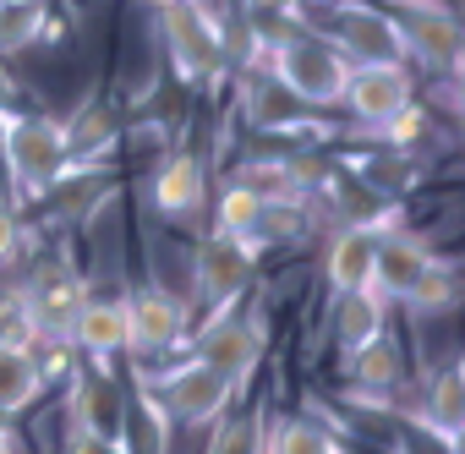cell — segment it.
<instances>
[{"instance_id":"obj_1","label":"cell","mask_w":465,"mask_h":454,"mask_svg":"<svg viewBox=\"0 0 465 454\" xmlns=\"http://www.w3.org/2000/svg\"><path fill=\"white\" fill-rule=\"evenodd\" d=\"M269 77L296 104H340L351 83V61L329 44V34L296 23L280 39H269Z\"/></svg>"},{"instance_id":"obj_2","label":"cell","mask_w":465,"mask_h":454,"mask_svg":"<svg viewBox=\"0 0 465 454\" xmlns=\"http://www.w3.org/2000/svg\"><path fill=\"white\" fill-rule=\"evenodd\" d=\"M0 164L12 197H50L66 170V137L50 115H0Z\"/></svg>"},{"instance_id":"obj_3","label":"cell","mask_w":465,"mask_h":454,"mask_svg":"<svg viewBox=\"0 0 465 454\" xmlns=\"http://www.w3.org/2000/svg\"><path fill=\"white\" fill-rule=\"evenodd\" d=\"M329 44L351 66H405V34L400 17L372 0H334L329 12Z\"/></svg>"},{"instance_id":"obj_4","label":"cell","mask_w":465,"mask_h":454,"mask_svg":"<svg viewBox=\"0 0 465 454\" xmlns=\"http://www.w3.org/2000/svg\"><path fill=\"white\" fill-rule=\"evenodd\" d=\"M203 367H213L230 389H247L258 361H263V318L258 312H219L203 334H197V356Z\"/></svg>"},{"instance_id":"obj_5","label":"cell","mask_w":465,"mask_h":454,"mask_svg":"<svg viewBox=\"0 0 465 454\" xmlns=\"http://www.w3.org/2000/svg\"><path fill=\"white\" fill-rule=\"evenodd\" d=\"M164 17V44H170V61L186 83H213L224 72V34L213 23V12L203 0H181V6L159 12Z\"/></svg>"},{"instance_id":"obj_6","label":"cell","mask_w":465,"mask_h":454,"mask_svg":"<svg viewBox=\"0 0 465 454\" xmlns=\"http://www.w3.org/2000/svg\"><path fill=\"white\" fill-rule=\"evenodd\" d=\"M258 274V252L236 236H224L213 231L208 242H197L192 252V291L208 301V307H230V301H242V291L252 285Z\"/></svg>"},{"instance_id":"obj_7","label":"cell","mask_w":465,"mask_h":454,"mask_svg":"<svg viewBox=\"0 0 465 454\" xmlns=\"http://www.w3.org/2000/svg\"><path fill=\"white\" fill-rule=\"evenodd\" d=\"M405 17H400V34H405V66L421 61L427 72L438 77H454L460 72V23L438 6V0H405Z\"/></svg>"},{"instance_id":"obj_8","label":"cell","mask_w":465,"mask_h":454,"mask_svg":"<svg viewBox=\"0 0 465 454\" xmlns=\"http://www.w3.org/2000/svg\"><path fill=\"white\" fill-rule=\"evenodd\" d=\"M340 104H351V115L367 126H389L416 104V77L411 66H351Z\"/></svg>"},{"instance_id":"obj_9","label":"cell","mask_w":465,"mask_h":454,"mask_svg":"<svg viewBox=\"0 0 465 454\" xmlns=\"http://www.w3.org/2000/svg\"><path fill=\"white\" fill-rule=\"evenodd\" d=\"M159 400H164V410H170L181 427H208V421H219V416L230 410L236 389H230L213 367L186 361V367H175V372L159 383Z\"/></svg>"},{"instance_id":"obj_10","label":"cell","mask_w":465,"mask_h":454,"mask_svg":"<svg viewBox=\"0 0 465 454\" xmlns=\"http://www.w3.org/2000/svg\"><path fill=\"white\" fill-rule=\"evenodd\" d=\"M186 340V301L148 285L137 296H126V350L148 356V350H170Z\"/></svg>"},{"instance_id":"obj_11","label":"cell","mask_w":465,"mask_h":454,"mask_svg":"<svg viewBox=\"0 0 465 454\" xmlns=\"http://www.w3.org/2000/svg\"><path fill=\"white\" fill-rule=\"evenodd\" d=\"M438 258H432V247L421 242V236H411V231H383L378 236V263H372V291L378 296H411L416 291V280L432 269Z\"/></svg>"},{"instance_id":"obj_12","label":"cell","mask_w":465,"mask_h":454,"mask_svg":"<svg viewBox=\"0 0 465 454\" xmlns=\"http://www.w3.org/2000/svg\"><path fill=\"white\" fill-rule=\"evenodd\" d=\"M72 427L94 432V438H110V443H126V400H121L115 378H104V372H83L77 378V389H72Z\"/></svg>"},{"instance_id":"obj_13","label":"cell","mask_w":465,"mask_h":454,"mask_svg":"<svg viewBox=\"0 0 465 454\" xmlns=\"http://www.w3.org/2000/svg\"><path fill=\"white\" fill-rule=\"evenodd\" d=\"M378 224H345V231L329 242V258H323V274L334 285V296L345 291H372V263H378Z\"/></svg>"},{"instance_id":"obj_14","label":"cell","mask_w":465,"mask_h":454,"mask_svg":"<svg viewBox=\"0 0 465 454\" xmlns=\"http://www.w3.org/2000/svg\"><path fill=\"white\" fill-rule=\"evenodd\" d=\"M329 323H334L340 350L351 356V350H361V345H372L383 334V296L378 291H345V296H334Z\"/></svg>"},{"instance_id":"obj_15","label":"cell","mask_w":465,"mask_h":454,"mask_svg":"<svg viewBox=\"0 0 465 454\" xmlns=\"http://www.w3.org/2000/svg\"><path fill=\"white\" fill-rule=\"evenodd\" d=\"M72 340L88 350V356H115L126 350V296L115 301H83L77 323H72Z\"/></svg>"},{"instance_id":"obj_16","label":"cell","mask_w":465,"mask_h":454,"mask_svg":"<svg viewBox=\"0 0 465 454\" xmlns=\"http://www.w3.org/2000/svg\"><path fill=\"white\" fill-rule=\"evenodd\" d=\"M61 137H66V170H77V164H99V159L115 148V121H110L99 104H83L77 115L61 121Z\"/></svg>"},{"instance_id":"obj_17","label":"cell","mask_w":465,"mask_h":454,"mask_svg":"<svg viewBox=\"0 0 465 454\" xmlns=\"http://www.w3.org/2000/svg\"><path fill=\"white\" fill-rule=\"evenodd\" d=\"M39 394H45V367H39V356L23 350V345H0V416L28 410Z\"/></svg>"},{"instance_id":"obj_18","label":"cell","mask_w":465,"mask_h":454,"mask_svg":"<svg viewBox=\"0 0 465 454\" xmlns=\"http://www.w3.org/2000/svg\"><path fill=\"white\" fill-rule=\"evenodd\" d=\"M203 202V164L186 159V153H170L159 170H153V208L164 213H186Z\"/></svg>"},{"instance_id":"obj_19","label":"cell","mask_w":465,"mask_h":454,"mask_svg":"<svg viewBox=\"0 0 465 454\" xmlns=\"http://www.w3.org/2000/svg\"><path fill=\"white\" fill-rule=\"evenodd\" d=\"M460 410H465V372L460 367H443L427 389V405H421V427L438 432L443 443H460Z\"/></svg>"},{"instance_id":"obj_20","label":"cell","mask_w":465,"mask_h":454,"mask_svg":"<svg viewBox=\"0 0 465 454\" xmlns=\"http://www.w3.org/2000/svg\"><path fill=\"white\" fill-rule=\"evenodd\" d=\"M351 378H356L361 389H394V383L405 378V356H400V345H394L389 334H378L372 345L351 350Z\"/></svg>"},{"instance_id":"obj_21","label":"cell","mask_w":465,"mask_h":454,"mask_svg":"<svg viewBox=\"0 0 465 454\" xmlns=\"http://www.w3.org/2000/svg\"><path fill=\"white\" fill-rule=\"evenodd\" d=\"M263 213H269V202H258V197L242 192V186H230V192L219 197V231L236 236V242H247L252 252H263Z\"/></svg>"},{"instance_id":"obj_22","label":"cell","mask_w":465,"mask_h":454,"mask_svg":"<svg viewBox=\"0 0 465 454\" xmlns=\"http://www.w3.org/2000/svg\"><path fill=\"white\" fill-rule=\"evenodd\" d=\"M258 454H340V449L318 421H274V427H263Z\"/></svg>"},{"instance_id":"obj_23","label":"cell","mask_w":465,"mask_h":454,"mask_svg":"<svg viewBox=\"0 0 465 454\" xmlns=\"http://www.w3.org/2000/svg\"><path fill=\"white\" fill-rule=\"evenodd\" d=\"M258 449H263V421L258 416H230V421H219V432L203 454H258Z\"/></svg>"},{"instance_id":"obj_24","label":"cell","mask_w":465,"mask_h":454,"mask_svg":"<svg viewBox=\"0 0 465 454\" xmlns=\"http://www.w3.org/2000/svg\"><path fill=\"white\" fill-rule=\"evenodd\" d=\"M449 301H454V269L438 258V263L416 280V291L405 296V307H411V312H443Z\"/></svg>"},{"instance_id":"obj_25","label":"cell","mask_w":465,"mask_h":454,"mask_svg":"<svg viewBox=\"0 0 465 454\" xmlns=\"http://www.w3.org/2000/svg\"><path fill=\"white\" fill-rule=\"evenodd\" d=\"M247 17L269 34V39H280L285 28H296V17H302V0H247Z\"/></svg>"},{"instance_id":"obj_26","label":"cell","mask_w":465,"mask_h":454,"mask_svg":"<svg viewBox=\"0 0 465 454\" xmlns=\"http://www.w3.org/2000/svg\"><path fill=\"white\" fill-rule=\"evenodd\" d=\"M0 345H34V318H28V301L23 296H6L0 301Z\"/></svg>"},{"instance_id":"obj_27","label":"cell","mask_w":465,"mask_h":454,"mask_svg":"<svg viewBox=\"0 0 465 454\" xmlns=\"http://www.w3.org/2000/svg\"><path fill=\"white\" fill-rule=\"evenodd\" d=\"M61 454H126V443H110V438H94V432H66V449Z\"/></svg>"},{"instance_id":"obj_28","label":"cell","mask_w":465,"mask_h":454,"mask_svg":"<svg viewBox=\"0 0 465 454\" xmlns=\"http://www.w3.org/2000/svg\"><path fill=\"white\" fill-rule=\"evenodd\" d=\"M17 242H23V224H17V208L0 197V263H6L12 252H17Z\"/></svg>"},{"instance_id":"obj_29","label":"cell","mask_w":465,"mask_h":454,"mask_svg":"<svg viewBox=\"0 0 465 454\" xmlns=\"http://www.w3.org/2000/svg\"><path fill=\"white\" fill-rule=\"evenodd\" d=\"M6 12H23V6H45V0H0Z\"/></svg>"},{"instance_id":"obj_30","label":"cell","mask_w":465,"mask_h":454,"mask_svg":"<svg viewBox=\"0 0 465 454\" xmlns=\"http://www.w3.org/2000/svg\"><path fill=\"white\" fill-rule=\"evenodd\" d=\"M143 6H153V12H170V6H181V0H143Z\"/></svg>"},{"instance_id":"obj_31","label":"cell","mask_w":465,"mask_h":454,"mask_svg":"<svg viewBox=\"0 0 465 454\" xmlns=\"http://www.w3.org/2000/svg\"><path fill=\"white\" fill-rule=\"evenodd\" d=\"M0 454H17V449H12V438H6V432H0Z\"/></svg>"},{"instance_id":"obj_32","label":"cell","mask_w":465,"mask_h":454,"mask_svg":"<svg viewBox=\"0 0 465 454\" xmlns=\"http://www.w3.org/2000/svg\"><path fill=\"white\" fill-rule=\"evenodd\" d=\"M0 17H6V6H0Z\"/></svg>"}]
</instances>
